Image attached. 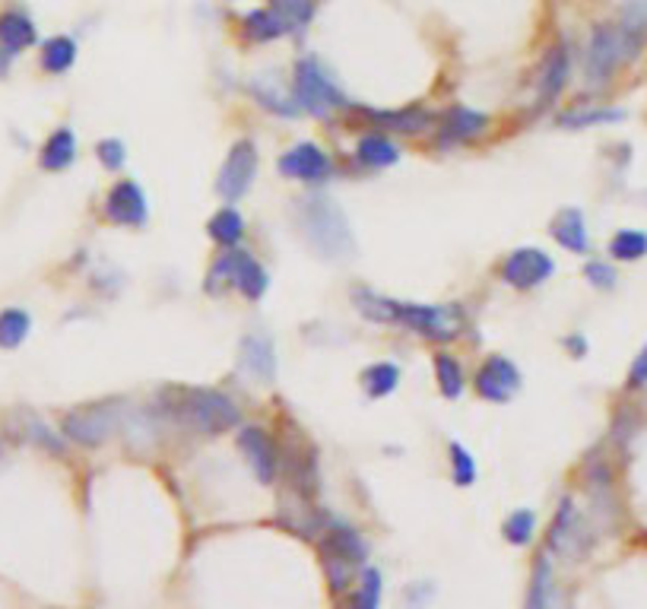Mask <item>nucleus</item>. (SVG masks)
<instances>
[{"label":"nucleus","instance_id":"9b49d317","mask_svg":"<svg viewBox=\"0 0 647 609\" xmlns=\"http://www.w3.org/2000/svg\"><path fill=\"white\" fill-rule=\"evenodd\" d=\"M238 451L245 455L248 467L254 470L261 486L280 483V445L270 438V432L261 426L238 428Z\"/></svg>","mask_w":647,"mask_h":609},{"label":"nucleus","instance_id":"e433bc0d","mask_svg":"<svg viewBox=\"0 0 647 609\" xmlns=\"http://www.w3.org/2000/svg\"><path fill=\"white\" fill-rule=\"evenodd\" d=\"M501 537L511 543V547H527L533 543V537H536V515L530 512V508H518V512H511L504 524H501Z\"/></svg>","mask_w":647,"mask_h":609},{"label":"nucleus","instance_id":"5701e85b","mask_svg":"<svg viewBox=\"0 0 647 609\" xmlns=\"http://www.w3.org/2000/svg\"><path fill=\"white\" fill-rule=\"evenodd\" d=\"M77 162V134L70 127H58L45 147L38 152V169L42 172H64Z\"/></svg>","mask_w":647,"mask_h":609},{"label":"nucleus","instance_id":"c9c22d12","mask_svg":"<svg viewBox=\"0 0 647 609\" xmlns=\"http://www.w3.org/2000/svg\"><path fill=\"white\" fill-rule=\"evenodd\" d=\"M610 254L616 261H625V264L642 261V257H647V232H642V229H618L616 235L610 239Z\"/></svg>","mask_w":647,"mask_h":609},{"label":"nucleus","instance_id":"20e7f679","mask_svg":"<svg viewBox=\"0 0 647 609\" xmlns=\"http://www.w3.org/2000/svg\"><path fill=\"white\" fill-rule=\"evenodd\" d=\"M238 289L245 299H251V302H258V299H264L266 286H270V276L266 271L251 257V251H238V248H226L216 261H213V267H209V274H206V292L209 296H219L223 289Z\"/></svg>","mask_w":647,"mask_h":609},{"label":"nucleus","instance_id":"7ed1b4c3","mask_svg":"<svg viewBox=\"0 0 647 609\" xmlns=\"http://www.w3.org/2000/svg\"><path fill=\"white\" fill-rule=\"evenodd\" d=\"M298 222L308 244L324 257H343L353 251V232L343 210L327 197H305L298 207Z\"/></svg>","mask_w":647,"mask_h":609},{"label":"nucleus","instance_id":"ddd939ff","mask_svg":"<svg viewBox=\"0 0 647 609\" xmlns=\"http://www.w3.org/2000/svg\"><path fill=\"white\" fill-rule=\"evenodd\" d=\"M473 388H476V394L483 400H489V403H508L511 397L521 391V371L508 356H499V353L486 356L483 366L476 368Z\"/></svg>","mask_w":647,"mask_h":609},{"label":"nucleus","instance_id":"ea45409f","mask_svg":"<svg viewBox=\"0 0 647 609\" xmlns=\"http://www.w3.org/2000/svg\"><path fill=\"white\" fill-rule=\"evenodd\" d=\"M447 463H451V480H454L457 486L470 489L473 483H476V476H479L476 457H473L461 441H454V445L447 448Z\"/></svg>","mask_w":647,"mask_h":609},{"label":"nucleus","instance_id":"a19ab883","mask_svg":"<svg viewBox=\"0 0 647 609\" xmlns=\"http://www.w3.org/2000/svg\"><path fill=\"white\" fill-rule=\"evenodd\" d=\"M270 7L283 16V23L290 26V32L305 30L311 23V16H315V3L311 0H273Z\"/></svg>","mask_w":647,"mask_h":609},{"label":"nucleus","instance_id":"a211bd4d","mask_svg":"<svg viewBox=\"0 0 647 609\" xmlns=\"http://www.w3.org/2000/svg\"><path fill=\"white\" fill-rule=\"evenodd\" d=\"M238 363L261 384H273V378H276V346H273V340L261 331L248 334L238 346Z\"/></svg>","mask_w":647,"mask_h":609},{"label":"nucleus","instance_id":"2eb2a0df","mask_svg":"<svg viewBox=\"0 0 647 609\" xmlns=\"http://www.w3.org/2000/svg\"><path fill=\"white\" fill-rule=\"evenodd\" d=\"M280 175L305 184H324L333 175V162L318 143H295L280 156Z\"/></svg>","mask_w":647,"mask_h":609},{"label":"nucleus","instance_id":"7c9ffc66","mask_svg":"<svg viewBox=\"0 0 647 609\" xmlns=\"http://www.w3.org/2000/svg\"><path fill=\"white\" fill-rule=\"evenodd\" d=\"M384 600V578L378 568L365 565L362 575L355 581L353 594H350V604L347 609H382Z\"/></svg>","mask_w":647,"mask_h":609},{"label":"nucleus","instance_id":"4be33fe9","mask_svg":"<svg viewBox=\"0 0 647 609\" xmlns=\"http://www.w3.org/2000/svg\"><path fill=\"white\" fill-rule=\"evenodd\" d=\"M553 239L571 251V254H588L590 251V235H588V222H584V214L578 207H565L556 219H553Z\"/></svg>","mask_w":647,"mask_h":609},{"label":"nucleus","instance_id":"a18cd8bd","mask_svg":"<svg viewBox=\"0 0 647 609\" xmlns=\"http://www.w3.org/2000/svg\"><path fill=\"white\" fill-rule=\"evenodd\" d=\"M628 391H638V388H647V346L635 356V363L628 368V381H625Z\"/></svg>","mask_w":647,"mask_h":609},{"label":"nucleus","instance_id":"0eeeda50","mask_svg":"<svg viewBox=\"0 0 647 609\" xmlns=\"http://www.w3.org/2000/svg\"><path fill=\"white\" fill-rule=\"evenodd\" d=\"M121 426V406L112 403H87L60 420L64 438L77 441L80 448H102L112 435H118Z\"/></svg>","mask_w":647,"mask_h":609},{"label":"nucleus","instance_id":"6ab92c4d","mask_svg":"<svg viewBox=\"0 0 647 609\" xmlns=\"http://www.w3.org/2000/svg\"><path fill=\"white\" fill-rule=\"evenodd\" d=\"M616 30L622 38L625 61H635L647 45V0H625Z\"/></svg>","mask_w":647,"mask_h":609},{"label":"nucleus","instance_id":"1a4fd4ad","mask_svg":"<svg viewBox=\"0 0 647 609\" xmlns=\"http://www.w3.org/2000/svg\"><path fill=\"white\" fill-rule=\"evenodd\" d=\"M625 61V51H622V38H618V30L613 23H600L593 26L588 42V58H584V77H588V87H606L613 80L618 67Z\"/></svg>","mask_w":647,"mask_h":609},{"label":"nucleus","instance_id":"cd10ccee","mask_svg":"<svg viewBox=\"0 0 647 609\" xmlns=\"http://www.w3.org/2000/svg\"><path fill=\"white\" fill-rule=\"evenodd\" d=\"M588 495L597 512H613V470L606 460L593 457L588 463Z\"/></svg>","mask_w":647,"mask_h":609},{"label":"nucleus","instance_id":"dca6fc26","mask_svg":"<svg viewBox=\"0 0 647 609\" xmlns=\"http://www.w3.org/2000/svg\"><path fill=\"white\" fill-rule=\"evenodd\" d=\"M489 130V118L476 108H467V105H454L447 108L439 122V130H435V147L439 150H457L464 143H470L476 137H483Z\"/></svg>","mask_w":647,"mask_h":609},{"label":"nucleus","instance_id":"473e14b6","mask_svg":"<svg viewBox=\"0 0 647 609\" xmlns=\"http://www.w3.org/2000/svg\"><path fill=\"white\" fill-rule=\"evenodd\" d=\"M400 384V368L394 363H375L362 371V391L372 397V400H382V397L394 394Z\"/></svg>","mask_w":647,"mask_h":609},{"label":"nucleus","instance_id":"39448f33","mask_svg":"<svg viewBox=\"0 0 647 609\" xmlns=\"http://www.w3.org/2000/svg\"><path fill=\"white\" fill-rule=\"evenodd\" d=\"M390 324L410 328L412 334L435 343H447L467 328V314L461 304H419L390 299Z\"/></svg>","mask_w":647,"mask_h":609},{"label":"nucleus","instance_id":"f3484780","mask_svg":"<svg viewBox=\"0 0 647 609\" xmlns=\"http://www.w3.org/2000/svg\"><path fill=\"white\" fill-rule=\"evenodd\" d=\"M568 77H571V55H568V48L565 45L549 48V55L540 64V77H536V112L549 108L559 99L561 90L568 87Z\"/></svg>","mask_w":647,"mask_h":609},{"label":"nucleus","instance_id":"4c0bfd02","mask_svg":"<svg viewBox=\"0 0 647 609\" xmlns=\"http://www.w3.org/2000/svg\"><path fill=\"white\" fill-rule=\"evenodd\" d=\"M353 304L365 321H372V324H390V299L378 296L375 289L359 286L353 292Z\"/></svg>","mask_w":647,"mask_h":609},{"label":"nucleus","instance_id":"b1692460","mask_svg":"<svg viewBox=\"0 0 647 609\" xmlns=\"http://www.w3.org/2000/svg\"><path fill=\"white\" fill-rule=\"evenodd\" d=\"M397 159H400V147H397L390 137H384L382 130H372V134H365V137L355 143V162H359L362 169H368V172L387 169V165H394Z\"/></svg>","mask_w":647,"mask_h":609},{"label":"nucleus","instance_id":"393cba45","mask_svg":"<svg viewBox=\"0 0 647 609\" xmlns=\"http://www.w3.org/2000/svg\"><path fill=\"white\" fill-rule=\"evenodd\" d=\"M556 604H559V587H556V575L549 565V552H543L533 565V575H530L524 609H556Z\"/></svg>","mask_w":647,"mask_h":609},{"label":"nucleus","instance_id":"412c9836","mask_svg":"<svg viewBox=\"0 0 647 609\" xmlns=\"http://www.w3.org/2000/svg\"><path fill=\"white\" fill-rule=\"evenodd\" d=\"M359 115L372 127L378 130H390V134H422L429 124H432V115L422 112V108H404V112H375V108H359Z\"/></svg>","mask_w":647,"mask_h":609},{"label":"nucleus","instance_id":"f704fd0d","mask_svg":"<svg viewBox=\"0 0 647 609\" xmlns=\"http://www.w3.org/2000/svg\"><path fill=\"white\" fill-rule=\"evenodd\" d=\"M435 378H439V391L447 400H457V397L464 394V384H467L464 366L451 353H439L435 356Z\"/></svg>","mask_w":647,"mask_h":609},{"label":"nucleus","instance_id":"37998d69","mask_svg":"<svg viewBox=\"0 0 647 609\" xmlns=\"http://www.w3.org/2000/svg\"><path fill=\"white\" fill-rule=\"evenodd\" d=\"M584 276H588V283L593 289H613L618 279L613 264H606V261H590L588 267H584Z\"/></svg>","mask_w":647,"mask_h":609},{"label":"nucleus","instance_id":"f8f14e48","mask_svg":"<svg viewBox=\"0 0 647 609\" xmlns=\"http://www.w3.org/2000/svg\"><path fill=\"white\" fill-rule=\"evenodd\" d=\"M556 274V261L543 248H518L504 257L501 264V279L511 289H536Z\"/></svg>","mask_w":647,"mask_h":609},{"label":"nucleus","instance_id":"c85d7f7f","mask_svg":"<svg viewBox=\"0 0 647 609\" xmlns=\"http://www.w3.org/2000/svg\"><path fill=\"white\" fill-rule=\"evenodd\" d=\"M77 64V42L70 35H55L42 45V70L60 77Z\"/></svg>","mask_w":647,"mask_h":609},{"label":"nucleus","instance_id":"6e6552de","mask_svg":"<svg viewBox=\"0 0 647 609\" xmlns=\"http://www.w3.org/2000/svg\"><path fill=\"white\" fill-rule=\"evenodd\" d=\"M590 547H593V533H590L588 520L575 508V498L565 495L556 508V518L549 524V533H546V552L581 559V555H588Z\"/></svg>","mask_w":647,"mask_h":609},{"label":"nucleus","instance_id":"aec40b11","mask_svg":"<svg viewBox=\"0 0 647 609\" xmlns=\"http://www.w3.org/2000/svg\"><path fill=\"white\" fill-rule=\"evenodd\" d=\"M35 38H38V32H35V23H32L30 13H23V10H16V7H10V10H3L0 13V51L3 55H23L26 48L35 45Z\"/></svg>","mask_w":647,"mask_h":609},{"label":"nucleus","instance_id":"423d86ee","mask_svg":"<svg viewBox=\"0 0 647 609\" xmlns=\"http://www.w3.org/2000/svg\"><path fill=\"white\" fill-rule=\"evenodd\" d=\"M293 99L302 112H308L315 118H330L337 108L350 105V99L330 80V73L324 70L318 58H302L295 64Z\"/></svg>","mask_w":647,"mask_h":609},{"label":"nucleus","instance_id":"72a5a7b5","mask_svg":"<svg viewBox=\"0 0 647 609\" xmlns=\"http://www.w3.org/2000/svg\"><path fill=\"white\" fill-rule=\"evenodd\" d=\"M16 420H20V428H16L20 438H26V441L52 451V455H64V441H60L58 432H52L35 413H16Z\"/></svg>","mask_w":647,"mask_h":609},{"label":"nucleus","instance_id":"9d476101","mask_svg":"<svg viewBox=\"0 0 647 609\" xmlns=\"http://www.w3.org/2000/svg\"><path fill=\"white\" fill-rule=\"evenodd\" d=\"M258 147L251 140H238L236 147L229 150L223 169H219V179H216V191L226 204H238L251 184L258 179Z\"/></svg>","mask_w":647,"mask_h":609},{"label":"nucleus","instance_id":"79ce46f5","mask_svg":"<svg viewBox=\"0 0 647 609\" xmlns=\"http://www.w3.org/2000/svg\"><path fill=\"white\" fill-rule=\"evenodd\" d=\"M95 156H99V162H102L109 172H121V165L127 162V147L121 143L118 137H105V140H99Z\"/></svg>","mask_w":647,"mask_h":609},{"label":"nucleus","instance_id":"49530a36","mask_svg":"<svg viewBox=\"0 0 647 609\" xmlns=\"http://www.w3.org/2000/svg\"><path fill=\"white\" fill-rule=\"evenodd\" d=\"M565 346H568V349H571V353H575L578 359H581V356L588 353V340H584V336H568V340H565Z\"/></svg>","mask_w":647,"mask_h":609},{"label":"nucleus","instance_id":"de8ad7c7","mask_svg":"<svg viewBox=\"0 0 647 609\" xmlns=\"http://www.w3.org/2000/svg\"><path fill=\"white\" fill-rule=\"evenodd\" d=\"M7 70H10V55H3V51H0V77H3Z\"/></svg>","mask_w":647,"mask_h":609},{"label":"nucleus","instance_id":"4468645a","mask_svg":"<svg viewBox=\"0 0 647 609\" xmlns=\"http://www.w3.org/2000/svg\"><path fill=\"white\" fill-rule=\"evenodd\" d=\"M105 219L124 226V229H144L149 219V204L144 187L130 179H121L112 184L109 197H105Z\"/></svg>","mask_w":647,"mask_h":609},{"label":"nucleus","instance_id":"c03bdc74","mask_svg":"<svg viewBox=\"0 0 647 609\" xmlns=\"http://www.w3.org/2000/svg\"><path fill=\"white\" fill-rule=\"evenodd\" d=\"M435 597V587L425 581H412L410 587L404 590V609H425Z\"/></svg>","mask_w":647,"mask_h":609},{"label":"nucleus","instance_id":"bb28decb","mask_svg":"<svg viewBox=\"0 0 647 609\" xmlns=\"http://www.w3.org/2000/svg\"><path fill=\"white\" fill-rule=\"evenodd\" d=\"M245 35L251 42H276V38L290 35V26L283 23V16L273 7H264V10H251L245 16Z\"/></svg>","mask_w":647,"mask_h":609},{"label":"nucleus","instance_id":"f03ea898","mask_svg":"<svg viewBox=\"0 0 647 609\" xmlns=\"http://www.w3.org/2000/svg\"><path fill=\"white\" fill-rule=\"evenodd\" d=\"M318 549H321L324 578L330 590L347 594L350 587H355L362 568L368 565V543L353 524L327 512L318 533Z\"/></svg>","mask_w":647,"mask_h":609},{"label":"nucleus","instance_id":"f257e3e1","mask_svg":"<svg viewBox=\"0 0 647 609\" xmlns=\"http://www.w3.org/2000/svg\"><path fill=\"white\" fill-rule=\"evenodd\" d=\"M156 413L181 432L194 435H223L241 423L236 400L213 388H162L156 397Z\"/></svg>","mask_w":647,"mask_h":609},{"label":"nucleus","instance_id":"2f4dec72","mask_svg":"<svg viewBox=\"0 0 647 609\" xmlns=\"http://www.w3.org/2000/svg\"><path fill=\"white\" fill-rule=\"evenodd\" d=\"M206 232H209V239L219 244V248H236L245 239V219H241L236 207H223V210H216V216L209 219Z\"/></svg>","mask_w":647,"mask_h":609},{"label":"nucleus","instance_id":"58836bf2","mask_svg":"<svg viewBox=\"0 0 647 609\" xmlns=\"http://www.w3.org/2000/svg\"><path fill=\"white\" fill-rule=\"evenodd\" d=\"M248 90H251V95L261 102V108L273 112V115H280V118H295V115L302 112V108L295 105L293 95L280 92L276 87H266V83H251Z\"/></svg>","mask_w":647,"mask_h":609},{"label":"nucleus","instance_id":"c756f323","mask_svg":"<svg viewBox=\"0 0 647 609\" xmlns=\"http://www.w3.org/2000/svg\"><path fill=\"white\" fill-rule=\"evenodd\" d=\"M32 334V318L26 308L0 311V349H20Z\"/></svg>","mask_w":647,"mask_h":609},{"label":"nucleus","instance_id":"a878e982","mask_svg":"<svg viewBox=\"0 0 647 609\" xmlns=\"http://www.w3.org/2000/svg\"><path fill=\"white\" fill-rule=\"evenodd\" d=\"M625 122L622 108H606V105H578L559 115V127L565 130H588V127H603V124Z\"/></svg>","mask_w":647,"mask_h":609}]
</instances>
